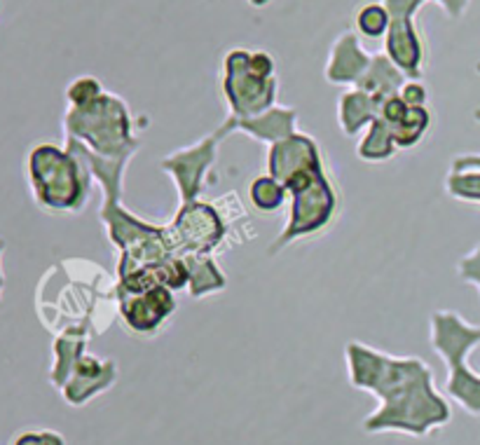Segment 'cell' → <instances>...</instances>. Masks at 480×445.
<instances>
[{
    "instance_id": "cell-1",
    "label": "cell",
    "mask_w": 480,
    "mask_h": 445,
    "mask_svg": "<svg viewBox=\"0 0 480 445\" xmlns=\"http://www.w3.org/2000/svg\"><path fill=\"white\" fill-rule=\"evenodd\" d=\"M351 385L382 398V408L363 422L366 431H403L421 436L431 424L450 417L431 394V373L420 359L380 354L358 342L347 347Z\"/></svg>"
},
{
    "instance_id": "cell-2",
    "label": "cell",
    "mask_w": 480,
    "mask_h": 445,
    "mask_svg": "<svg viewBox=\"0 0 480 445\" xmlns=\"http://www.w3.org/2000/svg\"><path fill=\"white\" fill-rule=\"evenodd\" d=\"M29 178L38 204L52 211H76L87 199L85 164L70 150L42 143L29 155Z\"/></svg>"
},
{
    "instance_id": "cell-3",
    "label": "cell",
    "mask_w": 480,
    "mask_h": 445,
    "mask_svg": "<svg viewBox=\"0 0 480 445\" xmlns=\"http://www.w3.org/2000/svg\"><path fill=\"white\" fill-rule=\"evenodd\" d=\"M66 127L73 139L89 141L99 152H115L122 150L124 146L131 143V124H129L127 108L117 96L101 94L94 104L85 108H70L66 115Z\"/></svg>"
},
{
    "instance_id": "cell-4",
    "label": "cell",
    "mask_w": 480,
    "mask_h": 445,
    "mask_svg": "<svg viewBox=\"0 0 480 445\" xmlns=\"http://www.w3.org/2000/svg\"><path fill=\"white\" fill-rule=\"evenodd\" d=\"M284 187L293 193V213L286 232L276 240L272 251L286 246L288 241L298 240V237L322 230L331 221L335 209V193L331 183L323 178L322 167L300 171L293 178H288Z\"/></svg>"
},
{
    "instance_id": "cell-5",
    "label": "cell",
    "mask_w": 480,
    "mask_h": 445,
    "mask_svg": "<svg viewBox=\"0 0 480 445\" xmlns=\"http://www.w3.org/2000/svg\"><path fill=\"white\" fill-rule=\"evenodd\" d=\"M246 57H249V50H232L225 57L222 89H225L232 111L241 115V120H251V117L267 111V105L275 101L276 80L275 77L263 80V77L253 76L246 64Z\"/></svg>"
},
{
    "instance_id": "cell-6",
    "label": "cell",
    "mask_w": 480,
    "mask_h": 445,
    "mask_svg": "<svg viewBox=\"0 0 480 445\" xmlns=\"http://www.w3.org/2000/svg\"><path fill=\"white\" fill-rule=\"evenodd\" d=\"M171 232H174V240L169 241V246H181L190 251H209L222 237L221 216L213 211V206L187 202Z\"/></svg>"
},
{
    "instance_id": "cell-7",
    "label": "cell",
    "mask_w": 480,
    "mask_h": 445,
    "mask_svg": "<svg viewBox=\"0 0 480 445\" xmlns=\"http://www.w3.org/2000/svg\"><path fill=\"white\" fill-rule=\"evenodd\" d=\"M319 167V150L314 141L307 136L291 134L286 139L276 141L269 150V176L284 186L300 171L316 169Z\"/></svg>"
},
{
    "instance_id": "cell-8",
    "label": "cell",
    "mask_w": 480,
    "mask_h": 445,
    "mask_svg": "<svg viewBox=\"0 0 480 445\" xmlns=\"http://www.w3.org/2000/svg\"><path fill=\"white\" fill-rule=\"evenodd\" d=\"M174 312V298L167 286H155L150 291L131 293L122 303V314L136 333H152L167 316Z\"/></svg>"
},
{
    "instance_id": "cell-9",
    "label": "cell",
    "mask_w": 480,
    "mask_h": 445,
    "mask_svg": "<svg viewBox=\"0 0 480 445\" xmlns=\"http://www.w3.org/2000/svg\"><path fill=\"white\" fill-rule=\"evenodd\" d=\"M73 373H76V377L66 385L64 394L68 404L80 405L96 392H104V386L111 385L115 366L111 361H96L94 357H80Z\"/></svg>"
},
{
    "instance_id": "cell-10",
    "label": "cell",
    "mask_w": 480,
    "mask_h": 445,
    "mask_svg": "<svg viewBox=\"0 0 480 445\" xmlns=\"http://www.w3.org/2000/svg\"><path fill=\"white\" fill-rule=\"evenodd\" d=\"M373 59L366 57L358 47L357 38L351 33H345L333 45V57L328 61L326 76L331 82H361L363 76L368 73Z\"/></svg>"
},
{
    "instance_id": "cell-11",
    "label": "cell",
    "mask_w": 480,
    "mask_h": 445,
    "mask_svg": "<svg viewBox=\"0 0 480 445\" xmlns=\"http://www.w3.org/2000/svg\"><path fill=\"white\" fill-rule=\"evenodd\" d=\"M382 101L375 99L373 94L368 92H349L342 96L340 101V124H342V132L345 134H354L361 124L373 123L375 117H380Z\"/></svg>"
},
{
    "instance_id": "cell-12",
    "label": "cell",
    "mask_w": 480,
    "mask_h": 445,
    "mask_svg": "<svg viewBox=\"0 0 480 445\" xmlns=\"http://www.w3.org/2000/svg\"><path fill=\"white\" fill-rule=\"evenodd\" d=\"M394 146L396 143H394L392 132H389L386 123L382 117H375L373 123H370L368 136L358 146V155L363 159H386L394 155Z\"/></svg>"
},
{
    "instance_id": "cell-13",
    "label": "cell",
    "mask_w": 480,
    "mask_h": 445,
    "mask_svg": "<svg viewBox=\"0 0 480 445\" xmlns=\"http://www.w3.org/2000/svg\"><path fill=\"white\" fill-rule=\"evenodd\" d=\"M427 124H429V113L424 111V105H420V108H408L403 120L398 124H394V127H389V132H392V139L398 148H410L415 146L417 141L421 139Z\"/></svg>"
},
{
    "instance_id": "cell-14",
    "label": "cell",
    "mask_w": 480,
    "mask_h": 445,
    "mask_svg": "<svg viewBox=\"0 0 480 445\" xmlns=\"http://www.w3.org/2000/svg\"><path fill=\"white\" fill-rule=\"evenodd\" d=\"M284 195H286V187L281 186L276 178H272V176H260V178H256L251 183V199L258 209H279L284 204Z\"/></svg>"
},
{
    "instance_id": "cell-15",
    "label": "cell",
    "mask_w": 480,
    "mask_h": 445,
    "mask_svg": "<svg viewBox=\"0 0 480 445\" xmlns=\"http://www.w3.org/2000/svg\"><path fill=\"white\" fill-rule=\"evenodd\" d=\"M389 23H392V14L380 3H370V5H363L357 14V26L363 35L368 38H380L385 31H389Z\"/></svg>"
},
{
    "instance_id": "cell-16",
    "label": "cell",
    "mask_w": 480,
    "mask_h": 445,
    "mask_svg": "<svg viewBox=\"0 0 480 445\" xmlns=\"http://www.w3.org/2000/svg\"><path fill=\"white\" fill-rule=\"evenodd\" d=\"M101 94H104L101 82L96 80V77L85 76V77H77L76 82H70L66 96H68V101H70V105H73V108H85V105L94 104V101L99 99Z\"/></svg>"
},
{
    "instance_id": "cell-17",
    "label": "cell",
    "mask_w": 480,
    "mask_h": 445,
    "mask_svg": "<svg viewBox=\"0 0 480 445\" xmlns=\"http://www.w3.org/2000/svg\"><path fill=\"white\" fill-rule=\"evenodd\" d=\"M246 64H249V70H251L256 77H263V80H269V77H275V59L269 57L267 52H249L246 57Z\"/></svg>"
},
{
    "instance_id": "cell-18",
    "label": "cell",
    "mask_w": 480,
    "mask_h": 445,
    "mask_svg": "<svg viewBox=\"0 0 480 445\" xmlns=\"http://www.w3.org/2000/svg\"><path fill=\"white\" fill-rule=\"evenodd\" d=\"M398 96H401L410 108H420V105H424V101H427V92H424L420 82H405Z\"/></svg>"
},
{
    "instance_id": "cell-19",
    "label": "cell",
    "mask_w": 480,
    "mask_h": 445,
    "mask_svg": "<svg viewBox=\"0 0 480 445\" xmlns=\"http://www.w3.org/2000/svg\"><path fill=\"white\" fill-rule=\"evenodd\" d=\"M14 445H64V439L54 431H41V433H23Z\"/></svg>"
},
{
    "instance_id": "cell-20",
    "label": "cell",
    "mask_w": 480,
    "mask_h": 445,
    "mask_svg": "<svg viewBox=\"0 0 480 445\" xmlns=\"http://www.w3.org/2000/svg\"><path fill=\"white\" fill-rule=\"evenodd\" d=\"M3 251H5V241L0 240V258H3ZM3 286H5V277H3V268H0V293H3Z\"/></svg>"
},
{
    "instance_id": "cell-21",
    "label": "cell",
    "mask_w": 480,
    "mask_h": 445,
    "mask_svg": "<svg viewBox=\"0 0 480 445\" xmlns=\"http://www.w3.org/2000/svg\"><path fill=\"white\" fill-rule=\"evenodd\" d=\"M249 3H251L253 7H265L267 3H272V0H249Z\"/></svg>"
}]
</instances>
